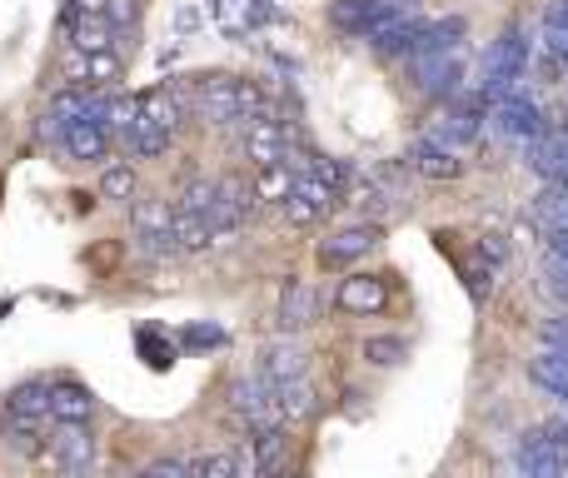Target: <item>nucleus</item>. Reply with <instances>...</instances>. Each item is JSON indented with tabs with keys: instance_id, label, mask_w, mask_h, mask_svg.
<instances>
[{
	"instance_id": "f3484780",
	"label": "nucleus",
	"mask_w": 568,
	"mask_h": 478,
	"mask_svg": "<svg viewBox=\"0 0 568 478\" xmlns=\"http://www.w3.org/2000/svg\"><path fill=\"white\" fill-rule=\"evenodd\" d=\"M6 408H10V424L16 428H35L40 418H50V384L45 378H25V384L10 388Z\"/></svg>"
},
{
	"instance_id": "f03ea898",
	"label": "nucleus",
	"mask_w": 568,
	"mask_h": 478,
	"mask_svg": "<svg viewBox=\"0 0 568 478\" xmlns=\"http://www.w3.org/2000/svg\"><path fill=\"white\" fill-rule=\"evenodd\" d=\"M524 80H528V40H524V30L518 25H508L504 35L488 45V55H484V100L494 105V100H504L508 90H524Z\"/></svg>"
},
{
	"instance_id": "9d476101",
	"label": "nucleus",
	"mask_w": 568,
	"mask_h": 478,
	"mask_svg": "<svg viewBox=\"0 0 568 478\" xmlns=\"http://www.w3.org/2000/svg\"><path fill=\"white\" fill-rule=\"evenodd\" d=\"M379 245V225H344L329 239H319V264L324 269H349Z\"/></svg>"
},
{
	"instance_id": "2eb2a0df",
	"label": "nucleus",
	"mask_w": 568,
	"mask_h": 478,
	"mask_svg": "<svg viewBox=\"0 0 568 478\" xmlns=\"http://www.w3.org/2000/svg\"><path fill=\"white\" fill-rule=\"evenodd\" d=\"M334 304L344 314H379L389 304V284L379 274H349V279H339Z\"/></svg>"
},
{
	"instance_id": "7ed1b4c3",
	"label": "nucleus",
	"mask_w": 568,
	"mask_h": 478,
	"mask_svg": "<svg viewBox=\"0 0 568 478\" xmlns=\"http://www.w3.org/2000/svg\"><path fill=\"white\" fill-rule=\"evenodd\" d=\"M409 75L424 95H454L464 80V40L454 45H434V50H414L409 55Z\"/></svg>"
},
{
	"instance_id": "a878e982",
	"label": "nucleus",
	"mask_w": 568,
	"mask_h": 478,
	"mask_svg": "<svg viewBox=\"0 0 568 478\" xmlns=\"http://www.w3.org/2000/svg\"><path fill=\"white\" fill-rule=\"evenodd\" d=\"M534 219L544 225V235H554V229H568V185L548 179V185L538 189V199H534Z\"/></svg>"
},
{
	"instance_id": "bb28decb",
	"label": "nucleus",
	"mask_w": 568,
	"mask_h": 478,
	"mask_svg": "<svg viewBox=\"0 0 568 478\" xmlns=\"http://www.w3.org/2000/svg\"><path fill=\"white\" fill-rule=\"evenodd\" d=\"M309 368V354L299 344H289V339H279V344L265 349V378L269 384H279V378H295Z\"/></svg>"
},
{
	"instance_id": "f8f14e48",
	"label": "nucleus",
	"mask_w": 568,
	"mask_h": 478,
	"mask_svg": "<svg viewBox=\"0 0 568 478\" xmlns=\"http://www.w3.org/2000/svg\"><path fill=\"white\" fill-rule=\"evenodd\" d=\"M60 139H65L70 159H105L115 129H110L100 115H75V119H65V125H60Z\"/></svg>"
},
{
	"instance_id": "c9c22d12",
	"label": "nucleus",
	"mask_w": 568,
	"mask_h": 478,
	"mask_svg": "<svg viewBox=\"0 0 568 478\" xmlns=\"http://www.w3.org/2000/svg\"><path fill=\"white\" fill-rule=\"evenodd\" d=\"M140 354L149 358V368H169V364H175V344H159L155 329H145V334H140Z\"/></svg>"
},
{
	"instance_id": "423d86ee",
	"label": "nucleus",
	"mask_w": 568,
	"mask_h": 478,
	"mask_svg": "<svg viewBox=\"0 0 568 478\" xmlns=\"http://www.w3.org/2000/svg\"><path fill=\"white\" fill-rule=\"evenodd\" d=\"M229 414L255 434V428H269V424H285L279 418V404H275V384L265 374H239L229 384Z\"/></svg>"
},
{
	"instance_id": "37998d69",
	"label": "nucleus",
	"mask_w": 568,
	"mask_h": 478,
	"mask_svg": "<svg viewBox=\"0 0 568 478\" xmlns=\"http://www.w3.org/2000/svg\"><path fill=\"white\" fill-rule=\"evenodd\" d=\"M548 428H554V434H564V438H568V404H564V414H558V418H554V424H548Z\"/></svg>"
},
{
	"instance_id": "20e7f679",
	"label": "nucleus",
	"mask_w": 568,
	"mask_h": 478,
	"mask_svg": "<svg viewBox=\"0 0 568 478\" xmlns=\"http://www.w3.org/2000/svg\"><path fill=\"white\" fill-rule=\"evenodd\" d=\"M135 254L145 259H169L179 254V239H175V209L169 199H140L135 205Z\"/></svg>"
},
{
	"instance_id": "58836bf2",
	"label": "nucleus",
	"mask_w": 568,
	"mask_h": 478,
	"mask_svg": "<svg viewBox=\"0 0 568 478\" xmlns=\"http://www.w3.org/2000/svg\"><path fill=\"white\" fill-rule=\"evenodd\" d=\"M145 478H189V458H155Z\"/></svg>"
},
{
	"instance_id": "412c9836",
	"label": "nucleus",
	"mask_w": 568,
	"mask_h": 478,
	"mask_svg": "<svg viewBox=\"0 0 568 478\" xmlns=\"http://www.w3.org/2000/svg\"><path fill=\"white\" fill-rule=\"evenodd\" d=\"M528 378H534L538 388H548L554 398H564V404H568V349L544 344L534 358H528Z\"/></svg>"
},
{
	"instance_id": "ea45409f",
	"label": "nucleus",
	"mask_w": 568,
	"mask_h": 478,
	"mask_svg": "<svg viewBox=\"0 0 568 478\" xmlns=\"http://www.w3.org/2000/svg\"><path fill=\"white\" fill-rule=\"evenodd\" d=\"M548 145H554V155H558V185H568V125L548 129Z\"/></svg>"
},
{
	"instance_id": "4be33fe9",
	"label": "nucleus",
	"mask_w": 568,
	"mask_h": 478,
	"mask_svg": "<svg viewBox=\"0 0 568 478\" xmlns=\"http://www.w3.org/2000/svg\"><path fill=\"white\" fill-rule=\"evenodd\" d=\"M314 309H319L314 289H309L304 279H289L285 294H279V329H285V334H299V329H309V324H314Z\"/></svg>"
},
{
	"instance_id": "aec40b11",
	"label": "nucleus",
	"mask_w": 568,
	"mask_h": 478,
	"mask_svg": "<svg viewBox=\"0 0 568 478\" xmlns=\"http://www.w3.org/2000/svg\"><path fill=\"white\" fill-rule=\"evenodd\" d=\"M389 10H394V0H334V6H329V20H334L339 30H349V35H369Z\"/></svg>"
},
{
	"instance_id": "a211bd4d",
	"label": "nucleus",
	"mask_w": 568,
	"mask_h": 478,
	"mask_svg": "<svg viewBox=\"0 0 568 478\" xmlns=\"http://www.w3.org/2000/svg\"><path fill=\"white\" fill-rule=\"evenodd\" d=\"M419 25H424V20H419V15H409V10H399V6H394L384 20H379L374 30H369L364 40L379 50V55H399V50H409V45H414Z\"/></svg>"
},
{
	"instance_id": "a19ab883",
	"label": "nucleus",
	"mask_w": 568,
	"mask_h": 478,
	"mask_svg": "<svg viewBox=\"0 0 568 478\" xmlns=\"http://www.w3.org/2000/svg\"><path fill=\"white\" fill-rule=\"evenodd\" d=\"M185 344H195V349H215V344H225V334H219L215 324H195V329H185Z\"/></svg>"
},
{
	"instance_id": "4c0bfd02",
	"label": "nucleus",
	"mask_w": 568,
	"mask_h": 478,
	"mask_svg": "<svg viewBox=\"0 0 568 478\" xmlns=\"http://www.w3.org/2000/svg\"><path fill=\"white\" fill-rule=\"evenodd\" d=\"M538 339L554 344V349H568V309L564 314H554V319H544V324H538Z\"/></svg>"
},
{
	"instance_id": "72a5a7b5",
	"label": "nucleus",
	"mask_w": 568,
	"mask_h": 478,
	"mask_svg": "<svg viewBox=\"0 0 568 478\" xmlns=\"http://www.w3.org/2000/svg\"><path fill=\"white\" fill-rule=\"evenodd\" d=\"M364 358L374 368H394L399 358H404V339H394V334H379V339H364Z\"/></svg>"
},
{
	"instance_id": "9b49d317",
	"label": "nucleus",
	"mask_w": 568,
	"mask_h": 478,
	"mask_svg": "<svg viewBox=\"0 0 568 478\" xmlns=\"http://www.w3.org/2000/svg\"><path fill=\"white\" fill-rule=\"evenodd\" d=\"M478 129H484V119H478V105H448L444 115L434 119V125L424 129V139L428 145H438V149H468L478 139Z\"/></svg>"
},
{
	"instance_id": "6ab92c4d",
	"label": "nucleus",
	"mask_w": 568,
	"mask_h": 478,
	"mask_svg": "<svg viewBox=\"0 0 568 478\" xmlns=\"http://www.w3.org/2000/svg\"><path fill=\"white\" fill-rule=\"evenodd\" d=\"M60 25H65L75 50H110L115 45V30H120V25H110L105 15H85V10H70V6H65V15H60Z\"/></svg>"
},
{
	"instance_id": "5701e85b",
	"label": "nucleus",
	"mask_w": 568,
	"mask_h": 478,
	"mask_svg": "<svg viewBox=\"0 0 568 478\" xmlns=\"http://www.w3.org/2000/svg\"><path fill=\"white\" fill-rule=\"evenodd\" d=\"M135 115L175 135V129H179V115H185V100H179L169 85H155V90H145V95H135Z\"/></svg>"
},
{
	"instance_id": "c756f323",
	"label": "nucleus",
	"mask_w": 568,
	"mask_h": 478,
	"mask_svg": "<svg viewBox=\"0 0 568 478\" xmlns=\"http://www.w3.org/2000/svg\"><path fill=\"white\" fill-rule=\"evenodd\" d=\"M239 454L235 448H215V454H195L189 458V478H235Z\"/></svg>"
},
{
	"instance_id": "cd10ccee",
	"label": "nucleus",
	"mask_w": 568,
	"mask_h": 478,
	"mask_svg": "<svg viewBox=\"0 0 568 478\" xmlns=\"http://www.w3.org/2000/svg\"><path fill=\"white\" fill-rule=\"evenodd\" d=\"M125 145H130V155L135 159H155V155H165L169 149V129H159V125H149V119H130V129H125Z\"/></svg>"
},
{
	"instance_id": "393cba45",
	"label": "nucleus",
	"mask_w": 568,
	"mask_h": 478,
	"mask_svg": "<svg viewBox=\"0 0 568 478\" xmlns=\"http://www.w3.org/2000/svg\"><path fill=\"white\" fill-rule=\"evenodd\" d=\"M414 169H419L424 179H458L464 159H458L454 149H438V145H428V139L419 135V145H414Z\"/></svg>"
},
{
	"instance_id": "473e14b6",
	"label": "nucleus",
	"mask_w": 568,
	"mask_h": 478,
	"mask_svg": "<svg viewBox=\"0 0 568 478\" xmlns=\"http://www.w3.org/2000/svg\"><path fill=\"white\" fill-rule=\"evenodd\" d=\"M544 294H554L568 309V259L554 249H544Z\"/></svg>"
},
{
	"instance_id": "39448f33",
	"label": "nucleus",
	"mask_w": 568,
	"mask_h": 478,
	"mask_svg": "<svg viewBox=\"0 0 568 478\" xmlns=\"http://www.w3.org/2000/svg\"><path fill=\"white\" fill-rule=\"evenodd\" d=\"M239 125V155L249 159V165H275V159H285L289 155V125L285 119H275V115H265V110H255V115H245V119H235Z\"/></svg>"
},
{
	"instance_id": "79ce46f5",
	"label": "nucleus",
	"mask_w": 568,
	"mask_h": 478,
	"mask_svg": "<svg viewBox=\"0 0 568 478\" xmlns=\"http://www.w3.org/2000/svg\"><path fill=\"white\" fill-rule=\"evenodd\" d=\"M548 249H554V254H564V259H568V229H554V235H548Z\"/></svg>"
},
{
	"instance_id": "e433bc0d",
	"label": "nucleus",
	"mask_w": 568,
	"mask_h": 478,
	"mask_svg": "<svg viewBox=\"0 0 568 478\" xmlns=\"http://www.w3.org/2000/svg\"><path fill=\"white\" fill-rule=\"evenodd\" d=\"M130 119H135V95H115V100H110V105H105V125L125 135V129H130Z\"/></svg>"
},
{
	"instance_id": "f704fd0d",
	"label": "nucleus",
	"mask_w": 568,
	"mask_h": 478,
	"mask_svg": "<svg viewBox=\"0 0 568 478\" xmlns=\"http://www.w3.org/2000/svg\"><path fill=\"white\" fill-rule=\"evenodd\" d=\"M215 189H219V179H189V185L179 189V205L175 209H199V215H205L209 199H215Z\"/></svg>"
},
{
	"instance_id": "c85d7f7f",
	"label": "nucleus",
	"mask_w": 568,
	"mask_h": 478,
	"mask_svg": "<svg viewBox=\"0 0 568 478\" xmlns=\"http://www.w3.org/2000/svg\"><path fill=\"white\" fill-rule=\"evenodd\" d=\"M289 185H295V169H289V159H275V165H259V179H255V199H285Z\"/></svg>"
},
{
	"instance_id": "6e6552de",
	"label": "nucleus",
	"mask_w": 568,
	"mask_h": 478,
	"mask_svg": "<svg viewBox=\"0 0 568 478\" xmlns=\"http://www.w3.org/2000/svg\"><path fill=\"white\" fill-rule=\"evenodd\" d=\"M249 215H255V179H249V185H245V179H219L215 199H209V209H205L209 235H215V239L235 235Z\"/></svg>"
},
{
	"instance_id": "2f4dec72",
	"label": "nucleus",
	"mask_w": 568,
	"mask_h": 478,
	"mask_svg": "<svg viewBox=\"0 0 568 478\" xmlns=\"http://www.w3.org/2000/svg\"><path fill=\"white\" fill-rule=\"evenodd\" d=\"M100 195L130 205V199H135V169H130V165H110L105 175H100Z\"/></svg>"
},
{
	"instance_id": "ddd939ff",
	"label": "nucleus",
	"mask_w": 568,
	"mask_h": 478,
	"mask_svg": "<svg viewBox=\"0 0 568 478\" xmlns=\"http://www.w3.org/2000/svg\"><path fill=\"white\" fill-rule=\"evenodd\" d=\"M60 70H65L70 85H85V90H100L105 80L120 75V60L110 55V50H65V60H60Z\"/></svg>"
},
{
	"instance_id": "4468645a",
	"label": "nucleus",
	"mask_w": 568,
	"mask_h": 478,
	"mask_svg": "<svg viewBox=\"0 0 568 478\" xmlns=\"http://www.w3.org/2000/svg\"><path fill=\"white\" fill-rule=\"evenodd\" d=\"M50 454L65 474H90L95 468V438H90L85 424H60L55 438H50Z\"/></svg>"
},
{
	"instance_id": "1a4fd4ad",
	"label": "nucleus",
	"mask_w": 568,
	"mask_h": 478,
	"mask_svg": "<svg viewBox=\"0 0 568 478\" xmlns=\"http://www.w3.org/2000/svg\"><path fill=\"white\" fill-rule=\"evenodd\" d=\"M494 129L504 139H514V145H534L548 125L538 115V105L528 100V90H508L504 100H494Z\"/></svg>"
},
{
	"instance_id": "b1692460",
	"label": "nucleus",
	"mask_w": 568,
	"mask_h": 478,
	"mask_svg": "<svg viewBox=\"0 0 568 478\" xmlns=\"http://www.w3.org/2000/svg\"><path fill=\"white\" fill-rule=\"evenodd\" d=\"M275 404H279V418H309L314 414V388H309V378L304 374H295V378H279L275 384Z\"/></svg>"
},
{
	"instance_id": "dca6fc26",
	"label": "nucleus",
	"mask_w": 568,
	"mask_h": 478,
	"mask_svg": "<svg viewBox=\"0 0 568 478\" xmlns=\"http://www.w3.org/2000/svg\"><path fill=\"white\" fill-rule=\"evenodd\" d=\"M50 418L55 424H90L95 418V394L85 384H75V378H60V384H50Z\"/></svg>"
},
{
	"instance_id": "0eeeda50",
	"label": "nucleus",
	"mask_w": 568,
	"mask_h": 478,
	"mask_svg": "<svg viewBox=\"0 0 568 478\" xmlns=\"http://www.w3.org/2000/svg\"><path fill=\"white\" fill-rule=\"evenodd\" d=\"M514 468L528 478H564L568 474V438L554 434V428L524 434L514 448Z\"/></svg>"
},
{
	"instance_id": "7c9ffc66",
	"label": "nucleus",
	"mask_w": 568,
	"mask_h": 478,
	"mask_svg": "<svg viewBox=\"0 0 568 478\" xmlns=\"http://www.w3.org/2000/svg\"><path fill=\"white\" fill-rule=\"evenodd\" d=\"M175 239L179 249H205L215 235H209V219L199 209H175Z\"/></svg>"
},
{
	"instance_id": "f257e3e1",
	"label": "nucleus",
	"mask_w": 568,
	"mask_h": 478,
	"mask_svg": "<svg viewBox=\"0 0 568 478\" xmlns=\"http://www.w3.org/2000/svg\"><path fill=\"white\" fill-rule=\"evenodd\" d=\"M189 105L209 125H235V119L265 110V95H259V85L235 80V75H199L195 90H189Z\"/></svg>"
}]
</instances>
